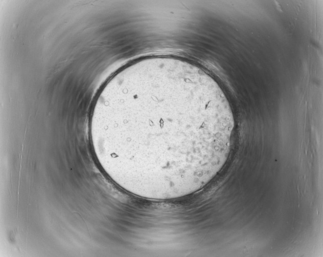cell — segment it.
Returning <instances> with one entry per match:
<instances>
[{
    "mask_svg": "<svg viewBox=\"0 0 323 257\" xmlns=\"http://www.w3.org/2000/svg\"><path fill=\"white\" fill-rule=\"evenodd\" d=\"M235 122L217 82L191 62L156 56L114 74L89 120L96 158L120 187L154 200L194 193L229 156Z\"/></svg>",
    "mask_w": 323,
    "mask_h": 257,
    "instance_id": "6da1fadb",
    "label": "cell"
}]
</instances>
